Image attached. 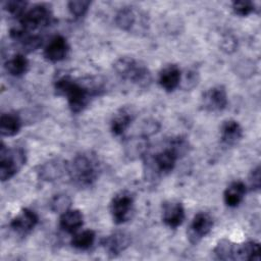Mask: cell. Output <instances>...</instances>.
Instances as JSON below:
<instances>
[{"instance_id":"31","label":"cell","mask_w":261,"mask_h":261,"mask_svg":"<svg viewBox=\"0 0 261 261\" xmlns=\"http://www.w3.org/2000/svg\"><path fill=\"white\" fill-rule=\"evenodd\" d=\"M198 81H199V72L194 68H190L185 72L184 75L181 74L179 87H182L185 90H190V89H193L195 86H197Z\"/></svg>"},{"instance_id":"24","label":"cell","mask_w":261,"mask_h":261,"mask_svg":"<svg viewBox=\"0 0 261 261\" xmlns=\"http://www.w3.org/2000/svg\"><path fill=\"white\" fill-rule=\"evenodd\" d=\"M95 238H96V234H95L94 230L85 229V230H82L79 232H74V234L70 241V244L73 248H75L77 250L85 251V250L90 249L93 246V244L95 242Z\"/></svg>"},{"instance_id":"23","label":"cell","mask_w":261,"mask_h":261,"mask_svg":"<svg viewBox=\"0 0 261 261\" xmlns=\"http://www.w3.org/2000/svg\"><path fill=\"white\" fill-rule=\"evenodd\" d=\"M6 71L13 76H20L28 71L29 60L22 54H15L8 58L4 64Z\"/></svg>"},{"instance_id":"12","label":"cell","mask_w":261,"mask_h":261,"mask_svg":"<svg viewBox=\"0 0 261 261\" xmlns=\"http://www.w3.org/2000/svg\"><path fill=\"white\" fill-rule=\"evenodd\" d=\"M38 215L35 211L23 208L10 221V227L16 233L25 236L31 232L38 223Z\"/></svg>"},{"instance_id":"1","label":"cell","mask_w":261,"mask_h":261,"mask_svg":"<svg viewBox=\"0 0 261 261\" xmlns=\"http://www.w3.org/2000/svg\"><path fill=\"white\" fill-rule=\"evenodd\" d=\"M54 90L58 96L67 99L73 113H79L88 106L92 97L101 94L104 87L99 80L88 79L86 82H79L68 74H63L55 81Z\"/></svg>"},{"instance_id":"13","label":"cell","mask_w":261,"mask_h":261,"mask_svg":"<svg viewBox=\"0 0 261 261\" xmlns=\"http://www.w3.org/2000/svg\"><path fill=\"white\" fill-rule=\"evenodd\" d=\"M132 243L130 236L124 231H115L107 236L103 242V248L110 257H116L125 251Z\"/></svg>"},{"instance_id":"20","label":"cell","mask_w":261,"mask_h":261,"mask_svg":"<svg viewBox=\"0 0 261 261\" xmlns=\"http://www.w3.org/2000/svg\"><path fill=\"white\" fill-rule=\"evenodd\" d=\"M246 190V185L241 180H236L228 185L223 193V200L226 206L232 208L239 206L245 197Z\"/></svg>"},{"instance_id":"30","label":"cell","mask_w":261,"mask_h":261,"mask_svg":"<svg viewBox=\"0 0 261 261\" xmlns=\"http://www.w3.org/2000/svg\"><path fill=\"white\" fill-rule=\"evenodd\" d=\"M231 8L234 14L240 16H247L255 10V4L248 0H238L232 2Z\"/></svg>"},{"instance_id":"17","label":"cell","mask_w":261,"mask_h":261,"mask_svg":"<svg viewBox=\"0 0 261 261\" xmlns=\"http://www.w3.org/2000/svg\"><path fill=\"white\" fill-rule=\"evenodd\" d=\"M220 139L226 146L237 145L243 138V127L234 119H227L220 125Z\"/></svg>"},{"instance_id":"3","label":"cell","mask_w":261,"mask_h":261,"mask_svg":"<svg viewBox=\"0 0 261 261\" xmlns=\"http://www.w3.org/2000/svg\"><path fill=\"white\" fill-rule=\"evenodd\" d=\"M113 69L121 80L140 88H148L152 83V74L147 65L134 57L118 58L113 64Z\"/></svg>"},{"instance_id":"16","label":"cell","mask_w":261,"mask_h":261,"mask_svg":"<svg viewBox=\"0 0 261 261\" xmlns=\"http://www.w3.org/2000/svg\"><path fill=\"white\" fill-rule=\"evenodd\" d=\"M180 79V68L176 64H167L161 68L158 76V82L162 89L167 92H172L179 87Z\"/></svg>"},{"instance_id":"10","label":"cell","mask_w":261,"mask_h":261,"mask_svg":"<svg viewBox=\"0 0 261 261\" xmlns=\"http://www.w3.org/2000/svg\"><path fill=\"white\" fill-rule=\"evenodd\" d=\"M68 172V163L62 159H50L39 165L37 173L42 180L54 181Z\"/></svg>"},{"instance_id":"5","label":"cell","mask_w":261,"mask_h":261,"mask_svg":"<svg viewBox=\"0 0 261 261\" xmlns=\"http://www.w3.org/2000/svg\"><path fill=\"white\" fill-rule=\"evenodd\" d=\"M25 152L21 148H0V178L2 181L11 178L25 163Z\"/></svg>"},{"instance_id":"14","label":"cell","mask_w":261,"mask_h":261,"mask_svg":"<svg viewBox=\"0 0 261 261\" xmlns=\"http://www.w3.org/2000/svg\"><path fill=\"white\" fill-rule=\"evenodd\" d=\"M136 111L130 106H123L119 108L110 120V129L112 134L119 137L124 134V132L129 127L130 123L135 120Z\"/></svg>"},{"instance_id":"28","label":"cell","mask_w":261,"mask_h":261,"mask_svg":"<svg viewBox=\"0 0 261 261\" xmlns=\"http://www.w3.org/2000/svg\"><path fill=\"white\" fill-rule=\"evenodd\" d=\"M167 147L171 149L179 158L188 153L190 145H189V141L186 138L177 136L169 140Z\"/></svg>"},{"instance_id":"2","label":"cell","mask_w":261,"mask_h":261,"mask_svg":"<svg viewBox=\"0 0 261 261\" xmlns=\"http://www.w3.org/2000/svg\"><path fill=\"white\" fill-rule=\"evenodd\" d=\"M100 170V162L96 154L83 152L75 155L71 162L68 163L67 173L75 186L87 188L97 180Z\"/></svg>"},{"instance_id":"9","label":"cell","mask_w":261,"mask_h":261,"mask_svg":"<svg viewBox=\"0 0 261 261\" xmlns=\"http://www.w3.org/2000/svg\"><path fill=\"white\" fill-rule=\"evenodd\" d=\"M213 218L207 212L197 213L191 221L188 238L192 244H198L212 229Z\"/></svg>"},{"instance_id":"15","label":"cell","mask_w":261,"mask_h":261,"mask_svg":"<svg viewBox=\"0 0 261 261\" xmlns=\"http://www.w3.org/2000/svg\"><path fill=\"white\" fill-rule=\"evenodd\" d=\"M69 51L67 40L63 36H55L46 45L44 49V56L50 62H58L63 60Z\"/></svg>"},{"instance_id":"22","label":"cell","mask_w":261,"mask_h":261,"mask_svg":"<svg viewBox=\"0 0 261 261\" xmlns=\"http://www.w3.org/2000/svg\"><path fill=\"white\" fill-rule=\"evenodd\" d=\"M21 127V119L16 113H3L0 117V133L4 137L16 135Z\"/></svg>"},{"instance_id":"32","label":"cell","mask_w":261,"mask_h":261,"mask_svg":"<svg viewBox=\"0 0 261 261\" xmlns=\"http://www.w3.org/2000/svg\"><path fill=\"white\" fill-rule=\"evenodd\" d=\"M261 176H260V166L257 165L255 168H253L249 175V185L251 190L258 191L260 190L261 186Z\"/></svg>"},{"instance_id":"18","label":"cell","mask_w":261,"mask_h":261,"mask_svg":"<svg viewBox=\"0 0 261 261\" xmlns=\"http://www.w3.org/2000/svg\"><path fill=\"white\" fill-rule=\"evenodd\" d=\"M83 223L84 215L80 210L68 209L62 214H60L59 226L63 231L67 233L76 232L80 229V227L83 226Z\"/></svg>"},{"instance_id":"25","label":"cell","mask_w":261,"mask_h":261,"mask_svg":"<svg viewBox=\"0 0 261 261\" xmlns=\"http://www.w3.org/2000/svg\"><path fill=\"white\" fill-rule=\"evenodd\" d=\"M234 246L236 244L231 243L229 240L222 239L216 244L213 253L219 260H233Z\"/></svg>"},{"instance_id":"4","label":"cell","mask_w":261,"mask_h":261,"mask_svg":"<svg viewBox=\"0 0 261 261\" xmlns=\"http://www.w3.org/2000/svg\"><path fill=\"white\" fill-rule=\"evenodd\" d=\"M53 19L52 10L49 4L39 3L28 9L18 19V25L22 31L31 33L38 29L48 27Z\"/></svg>"},{"instance_id":"27","label":"cell","mask_w":261,"mask_h":261,"mask_svg":"<svg viewBox=\"0 0 261 261\" xmlns=\"http://www.w3.org/2000/svg\"><path fill=\"white\" fill-rule=\"evenodd\" d=\"M50 209L53 212L62 214L66 210L70 209L71 205V199L66 194H57L53 196V198L50 200Z\"/></svg>"},{"instance_id":"6","label":"cell","mask_w":261,"mask_h":261,"mask_svg":"<svg viewBox=\"0 0 261 261\" xmlns=\"http://www.w3.org/2000/svg\"><path fill=\"white\" fill-rule=\"evenodd\" d=\"M135 211V198L128 191H120L115 194L110 202V213L116 224L129 220Z\"/></svg>"},{"instance_id":"7","label":"cell","mask_w":261,"mask_h":261,"mask_svg":"<svg viewBox=\"0 0 261 261\" xmlns=\"http://www.w3.org/2000/svg\"><path fill=\"white\" fill-rule=\"evenodd\" d=\"M138 22L147 28V16L133 6H126L121 8L115 16L116 25L126 32H139L140 29ZM140 28L144 30L142 27Z\"/></svg>"},{"instance_id":"26","label":"cell","mask_w":261,"mask_h":261,"mask_svg":"<svg viewBox=\"0 0 261 261\" xmlns=\"http://www.w3.org/2000/svg\"><path fill=\"white\" fill-rule=\"evenodd\" d=\"M27 5H28V2L22 0H10L2 3L3 9L10 16L16 17L17 19H19L27 11Z\"/></svg>"},{"instance_id":"21","label":"cell","mask_w":261,"mask_h":261,"mask_svg":"<svg viewBox=\"0 0 261 261\" xmlns=\"http://www.w3.org/2000/svg\"><path fill=\"white\" fill-rule=\"evenodd\" d=\"M148 142L147 137L138 136L134 138H129L124 145L125 155L130 159H136L139 157H144L147 154Z\"/></svg>"},{"instance_id":"8","label":"cell","mask_w":261,"mask_h":261,"mask_svg":"<svg viewBox=\"0 0 261 261\" xmlns=\"http://www.w3.org/2000/svg\"><path fill=\"white\" fill-rule=\"evenodd\" d=\"M227 93L223 86L217 85L209 88L202 95L201 105L210 112H218L223 110L227 105Z\"/></svg>"},{"instance_id":"19","label":"cell","mask_w":261,"mask_h":261,"mask_svg":"<svg viewBox=\"0 0 261 261\" xmlns=\"http://www.w3.org/2000/svg\"><path fill=\"white\" fill-rule=\"evenodd\" d=\"M233 260L252 261L260 260V245L254 241H248L234 246Z\"/></svg>"},{"instance_id":"11","label":"cell","mask_w":261,"mask_h":261,"mask_svg":"<svg viewBox=\"0 0 261 261\" xmlns=\"http://www.w3.org/2000/svg\"><path fill=\"white\" fill-rule=\"evenodd\" d=\"M162 221L169 227L175 228L179 226L185 219V208L182 204L176 200H168L162 204L161 210Z\"/></svg>"},{"instance_id":"29","label":"cell","mask_w":261,"mask_h":261,"mask_svg":"<svg viewBox=\"0 0 261 261\" xmlns=\"http://www.w3.org/2000/svg\"><path fill=\"white\" fill-rule=\"evenodd\" d=\"M91 2L88 0H71L67 3L70 14L76 18L83 17L89 10Z\"/></svg>"}]
</instances>
